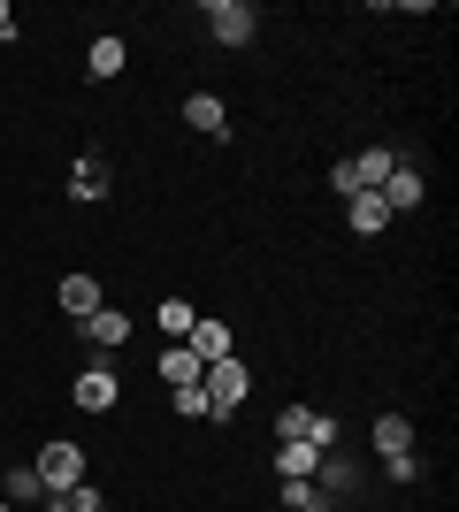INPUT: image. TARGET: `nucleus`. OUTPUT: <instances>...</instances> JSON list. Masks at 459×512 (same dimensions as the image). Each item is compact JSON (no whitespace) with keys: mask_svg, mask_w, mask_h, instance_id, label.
Wrapping results in <instances>:
<instances>
[{"mask_svg":"<svg viewBox=\"0 0 459 512\" xmlns=\"http://www.w3.org/2000/svg\"><path fill=\"white\" fill-rule=\"evenodd\" d=\"M54 299H62V314L69 321H85V314H100V276H85V268H77V276H62V291H54Z\"/></svg>","mask_w":459,"mask_h":512,"instance_id":"9b49d317","label":"nucleus"},{"mask_svg":"<svg viewBox=\"0 0 459 512\" xmlns=\"http://www.w3.org/2000/svg\"><path fill=\"white\" fill-rule=\"evenodd\" d=\"M39 512H69V497H46V505H39Z\"/></svg>","mask_w":459,"mask_h":512,"instance_id":"393cba45","label":"nucleus"},{"mask_svg":"<svg viewBox=\"0 0 459 512\" xmlns=\"http://www.w3.org/2000/svg\"><path fill=\"white\" fill-rule=\"evenodd\" d=\"M375 451H383V459L414 451V421H406V413H375Z\"/></svg>","mask_w":459,"mask_h":512,"instance_id":"a211bd4d","label":"nucleus"},{"mask_svg":"<svg viewBox=\"0 0 459 512\" xmlns=\"http://www.w3.org/2000/svg\"><path fill=\"white\" fill-rule=\"evenodd\" d=\"M199 390H207V406H215V421H230V413L245 406V390H253V367L230 352V360H215L207 375H199Z\"/></svg>","mask_w":459,"mask_h":512,"instance_id":"f257e3e1","label":"nucleus"},{"mask_svg":"<svg viewBox=\"0 0 459 512\" xmlns=\"http://www.w3.org/2000/svg\"><path fill=\"white\" fill-rule=\"evenodd\" d=\"M0 497H8L16 512H39V505H46V482H39V467H31V459L0 467Z\"/></svg>","mask_w":459,"mask_h":512,"instance_id":"1a4fd4ad","label":"nucleus"},{"mask_svg":"<svg viewBox=\"0 0 459 512\" xmlns=\"http://www.w3.org/2000/svg\"><path fill=\"white\" fill-rule=\"evenodd\" d=\"M375 199H383V207H391V222H398V214H414L421 199H429V176H421L414 161H398V169L383 176V192H375Z\"/></svg>","mask_w":459,"mask_h":512,"instance_id":"423d86ee","label":"nucleus"},{"mask_svg":"<svg viewBox=\"0 0 459 512\" xmlns=\"http://www.w3.org/2000/svg\"><path fill=\"white\" fill-rule=\"evenodd\" d=\"M153 367H161V383H169V390H192L199 375H207L192 344H161V360H153Z\"/></svg>","mask_w":459,"mask_h":512,"instance_id":"f8f14e48","label":"nucleus"},{"mask_svg":"<svg viewBox=\"0 0 459 512\" xmlns=\"http://www.w3.org/2000/svg\"><path fill=\"white\" fill-rule=\"evenodd\" d=\"M0 39H16V8L8 0H0Z\"/></svg>","mask_w":459,"mask_h":512,"instance_id":"b1692460","label":"nucleus"},{"mask_svg":"<svg viewBox=\"0 0 459 512\" xmlns=\"http://www.w3.org/2000/svg\"><path fill=\"white\" fill-rule=\"evenodd\" d=\"M0 512H16V505H8V497H0Z\"/></svg>","mask_w":459,"mask_h":512,"instance_id":"a878e982","label":"nucleus"},{"mask_svg":"<svg viewBox=\"0 0 459 512\" xmlns=\"http://www.w3.org/2000/svg\"><path fill=\"white\" fill-rule=\"evenodd\" d=\"M31 467H39L46 497H69L77 482H85V451L69 444V436H54V444H39V459H31Z\"/></svg>","mask_w":459,"mask_h":512,"instance_id":"7ed1b4c3","label":"nucleus"},{"mask_svg":"<svg viewBox=\"0 0 459 512\" xmlns=\"http://www.w3.org/2000/svg\"><path fill=\"white\" fill-rule=\"evenodd\" d=\"M345 222H352L360 237H383V230H391V207H383L375 192H352V199H345Z\"/></svg>","mask_w":459,"mask_h":512,"instance_id":"2eb2a0df","label":"nucleus"},{"mask_svg":"<svg viewBox=\"0 0 459 512\" xmlns=\"http://www.w3.org/2000/svg\"><path fill=\"white\" fill-rule=\"evenodd\" d=\"M77 337H85L92 352H123V344H131V314H123V306H100V314L77 321Z\"/></svg>","mask_w":459,"mask_h":512,"instance_id":"0eeeda50","label":"nucleus"},{"mask_svg":"<svg viewBox=\"0 0 459 512\" xmlns=\"http://www.w3.org/2000/svg\"><path fill=\"white\" fill-rule=\"evenodd\" d=\"M383 474H391V482H406V490H414V482H421V459H414V451H398V459H383Z\"/></svg>","mask_w":459,"mask_h":512,"instance_id":"4be33fe9","label":"nucleus"},{"mask_svg":"<svg viewBox=\"0 0 459 512\" xmlns=\"http://www.w3.org/2000/svg\"><path fill=\"white\" fill-rule=\"evenodd\" d=\"M276 505H284V512H322L329 497L314 490V482H276Z\"/></svg>","mask_w":459,"mask_h":512,"instance_id":"aec40b11","label":"nucleus"},{"mask_svg":"<svg viewBox=\"0 0 459 512\" xmlns=\"http://www.w3.org/2000/svg\"><path fill=\"white\" fill-rule=\"evenodd\" d=\"M398 169V153L391 146H360L352 153V184H360V192H383V176Z\"/></svg>","mask_w":459,"mask_h":512,"instance_id":"4468645a","label":"nucleus"},{"mask_svg":"<svg viewBox=\"0 0 459 512\" xmlns=\"http://www.w3.org/2000/svg\"><path fill=\"white\" fill-rule=\"evenodd\" d=\"M199 16H207V31H215L222 46H245L253 31H261V16H253V0H207Z\"/></svg>","mask_w":459,"mask_h":512,"instance_id":"20e7f679","label":"nucleus"},{"mask_svg":"<svg viewBox=\"0 0 459 512\" xmlns=\"http://www.w3.org/2000/svg\"><path fill=\"white\" fill-rule=\"evenodd\" d=\"M69 512H108V497L92 490V482H77V490H69Z\"/></svg>","mask_w":459,"mask_h":512,"instance_id":"5701e85b","label":"nucleus"},{"mask_svg":"<svg viewBox=\"0 0 459 512\" xmlns=\"http://www.w3.org/2000/svg\"><path fill=\"white\" fill-rule=\"evenodd\" d=\"M199 352V367H215V360H230V321H215V314H199L192 321V337H184Z\"/></svg>","mask_w":459,"mask_h":512,"instance_id":"ddd939ff","label":"nucleus"},{"mask_svg":"<svg viewBox=\"0 0 459 512\" xmlns=\"http://www.w3.org/2000/svg\"><path fill=\"white\" fill-rule=\"evenodd\" d=\"M169 406L184 413V421H215V406H207V390H199V383L192 390H169Z\"/></svg>","mask_w":459,"mask_h":512,"instance_id":"412c9836","label":"nucleus"},{"mask_svg":"<svg viewBox=\"0 0 459 512\" xmlns=\"http://www.w3.org/2000/svg\"><path fill=\"white\" fill-rule=\"evenodd\" d=\"M123 62H131V46H123V39H92V54H85V69L100 77V85H108V77H123Z\"/></svg>","mask_w":459,"mask_h":512,"instance_id":"6ab92c4d","label":"nucleus"},{"mask_svg":"<svg viewBox=\"0 0 459 512\" xmlns=\"http://www.w3.org/2000/svg\"><path fill=\"white\" fill-rule=\"evenodd\" d=\"M314 467H322L314 444H276V482H314Z\"/></svg>","mask_w":459,"mask_h":512,"instance_id":"f3484780","label":"nucleus"},{"mask_svg":"<svg viewBox=\"0 0 459 512\" xmlns=\"http://www.w3.org/2000/svg\"><path fill=\"white\" fill-rule=\"evenodd\" d=\"M184 130H199V138H230V107H222L215 92H192V100H184Z\"/></svg>","mask_w":459,"mask_h":512,"instance_id":"9d476101","label":"nucleus"},{"mask_svg":"<svg viewBox=\"0 0 459 512\" xmlns=\"http://www.w3.org/2000/svg\"><path fill=\"white\" fill-rule=\"evenodd\" d=\"M192 321H199V306H192V299H161V306H153V329H161L169 344L192 337Z\"/></svg>","mask_w":459,"mask_h":512,"instance_id":"dca6fc26","label":"nucleus"},{"mask_svg":"<svg viewBox=\"0 0 459 512\" xmlns=\"http://www.w3.org/2000/svg\"><path fill=\"white\" fill-rule=\"evenodd\" d=\"M276 444L337 451V413H322V406H284V413H276Z\"/></svg>","mask_w":459,"mask_h":512,"instance_id":"f03ea898","label":"nucleus"},{"mask_svg":"<svg viewBox=\"0 0 459 512\" xmlns=\"http://www.w3.org/2000/svg\"><path fill=\"white\" fill-rule=\"evenodd\" d=\"M108 192H115V169L100 161V153H77V161H69V199L92 207V199H108Z\"/></svg>","mask_w":459,"mask_h":512,"instance_id":"6e6552de","label":"nucleus"},{"mask_svg":"<svg viewBox=\"0 0 459 512\" xmlns=\"http://www.w3.org/2000/svg\"><path fill=\"white\" fill-rule=\"evenodd\" d=\"M69 398H77V413H115L123 383H115V367H77V383H69Z\"/></svg>","mask_w":459,"mask_h":512,"instance_id":"39448f33","label":"nucleus"},{"mask_svg":"<svg viewBox=\"0 0 459 512\" xmlns=\"http://www.w3.org/2000/svg\"><path fill=\"white\" fill-rule=\"evenodd\" d=\"M322 512H345V505H322Z\"/></svg>","mask_w":459,"mask_h":512,"instance_id":"bb28decb","label":"nucleus"}]
</instances>
